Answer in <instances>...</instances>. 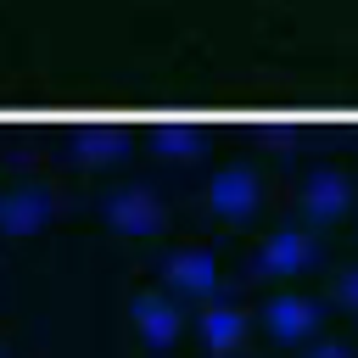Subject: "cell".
<instances>
[{
	"label": "cell",
	"instance_id": "cell-8",
	"mask_svg": "<svg viewBox=\"0 0 358 358\" xmlns=\"http://www.w3.org/2000/svg\"><path fill=\"white\" fill-rule=\"evenodd\" d=\"M241 336H246V313H235V308H207V313H201V341H207V352H235Z\"/></svg>",
	"mask_w": 358,
	"mask_h": 358
},
{
	"label": "cell",
	"instance_id": "cell-5",
	"mask_svg": "<svg viewBox=\"0 0 358 358\" xmlns=\"http://www.w3.org/2000/svg\"><path fill=\"white\" fill-rule=\"evenodd\" d=\"M106 218H112L123 235H151V229L162 224V207H157L151 190H117V196L106 201Z\"/></svg>",
	"mask_w": 358,
	"mask_h": 358
},
{
	"label": "cell",
	"instance_id": "cell-1",
	"mask_svg": "<svg viewBox=\"0 0 358 358\" xmlns=\"http://www.w3.org/2000/svg\"><path fill=\"white\" fill-rule=\"evenodd\" d=\"M263 324H268L274 341L296 347V341H308V336L319 330V302H313V296H274V302L263 308Z\"/></svg>",
	"mask_w": 358,
	"mask_h": 358
},
{
	"label": "cell",
	"instance_id": "cell-11",
	"mask_svg": "<svg viewBox=\"0 0 358 358\" xmlns=\"http://www.w3.org/2000/svg\"><path fill=\"white\" fill-rule=\"evenodd\" d=\"M308 358H352V352H347V347H341V341H319V347H313V352H308Z\"/></svg>",
	"mask_w": 358,
	"mask_h": 358
},
{
	"label": "cell",
	"instance_id": "cell-9",
	"mask_svg": "<svg viewBox=\"0 0 358 358\" xmlns=\"http://www.w3.org/2000/svg\"><path fill=\"white\" fill-rule=\"evenodd\" d=\"M45 213H50V201H45L39 190H17L11 201H0V224H6L11 235H28V229H39V224H45Z\"/></svg>",
	"mask_w": 358,
	"mask_h": 358
},
{
	"label": "cell",
	"instance_id": "cell-2",
	"mask_svg": "<svg viewBox=\"0 0 358 358\" xmlns=\"http://www.w3.org/2000/svg\"><path fill=\"white\" fill-rule=\"evenodd\" d=\"M308 263H313V241H308L302 229H274V235L257 246V268H263V274H274V280L302 274Z\"/></svg>",
	"mask_w": 358,
	"mask_h": 358
},
{
	"label": "cell",
	"instance_id": "cell-6",
	"mask_svg": "<svg viewBox=\"0 0 358 358\" xmlns=\"http://www.w3.org/2000/svg\"><path fill=\"white\" fill-rule=\"evenodd\" d=\"M213 207H218L224 218H246V213L257 207V179H252L246 168H224V173L213 179Z\"/></svg>",
	"mask_w": 358,
	"mask_h": 358
},
{
	"label": "cell",
	"instance_id": "cell-10",
	"mask_svg": "<svg viewBox=\"0 0 358 358\" xmlns=\"http://www.w3.org/2000/svg\"><path fill=\"white\" fill-rule=\"evenodd\" d=\"M341 302L358 313V268H347V280H341Z\"/></svg>",
	"mask_w": 358,
	"mask_h": 358
},
{
	"label": "cell",
	"instance_id": "cell-7",
	"mask_svg": "<svg viewBox=\"0 0 358 358\" xmlns=\"http://www.w3.org/2000/svg\"><path fill=\"white\" fill-rule=\"evenodd\" d=\"M302 201H308V213L324 224V218H341L347 213V201H352V190H347V179L341 173H330V168H319L308 185H302Z\"/></svg>",
	"mask_w": 358,
	"mask_h": 358
},
{
	"label": "cell",
	"instance_id": "cell-4",
	"mask_svg": "<svg viewBox=\"0 0 358 358\" xmlns=\"http://www.w3.org/2000/svg\"><path fill=\"white\" fill-rule=\"evenodd\" d=\"M168 285H173V296H213V285H218L213 252H173L168 257Z\"/></svg>",
	"mask_w": 358,
	"mask_h": 358
},
{
	"label": "cell",
	"instance_id": "cell-3",
	"mask_svg": "<svg viewBox=\"0 0 358 358\" xmlns=\"http://www.w3.org/2000/svg\"><path fill=\"white\" fill-rule=\"evenodd\" d=\"M134 330H140V341L145 347H173L179 341V330H185V319H179V302L173 296H140L134 302Z\"/></svg>",
	"mask_w": 358,
	"mask_h": 358
}]
</instances>
